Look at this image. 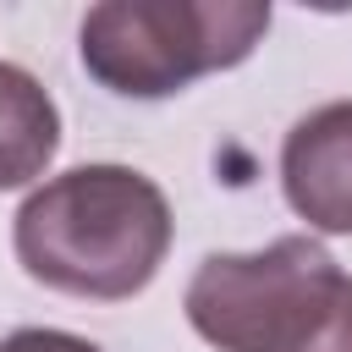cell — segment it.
Returning <instances> with one entry per match:
<instances>
[{
  "instance_id": "8992f818",
  "label": "cell",
  "mask_w": 352,
  "mask_h": 352,
  "mask_svg": "<svg viewBox=\"0 0 352 352\" xmlns=\"http://www.w3.org/2000/svg\"><path fill=\"white\" fill-rule=\"evenodd\" d=\"M0 352H104L94 346L88 336H72V330H50V324H22L0 341Z\"/></svg>"
},
{
  "instance_id": "5b68a950",
  "label": "cell",
  "mask_w": 352,
  "mask_h": 352,
  "mask_svg": "<svg viewBox=\"0 0 352 352\" xmlns=\"http://www.w3.org/2000/svg\"><path fill=\"white\" fill-rule=\"evenodd\" d=\"M60 148V110L50 88L28 72L0 60V192L28 187Z\"/></svg>"
},
{
  "instance_id": "277c9868",
  "label": "cell",
  "mask_w": 352,
  "mask_h": 352,
  "mask_svg": "<svg viewBox=\"0 0 352 352\" xmlns=\"http://www.w3.org/2000/svg\"><path fill=\"white\" fill-rule=\"evenodd\" d=\"M280 187L297 220L352 236V99L308 110L280 143Z\"/></svg>"
},
{
  "instance_id": "6da1fadb",
  "label": "cell",
  "mask_w": 352,
  "mask_h": 352,
  "mask_svg": "<svg viewBox=\"0 0 352 352\" xmlns=\"http://www.w3.org/2000/svg\"><path fill=\"white\" fill-rule=\"evenodd\" d=\"M170 231V204L143 170L72 165L22 198L11 242L22 270L50 292L121 302L160 275Z\"/></svg>"
},
{
  "instance_id": "3957f363",
  "label": "cell",
  "mask_w": 352,
  "mask_h": 352,
  "mask_svg": "<svg viewBox=\"0 0 352 352\" xmlns=\"http://www.w3.org/2000/svg\"><path fill=\"white\" fill-rule=\"evenodd\" d=\"M264 28V0H104L82 16L77 50L99 88L165 99L204 72L242 66Z\"/></svg>"
},
{
  "instance_id": "7a4b0ae2",
  "label": "cell",
  "mask_w": 352,
  "mask_h": 352,
  "mask_svg": "<svg viewBox=\"0 0 352 352\" xmlns=\"http://www.w3.org/2000/svg\"><path fill=\"white\" fill-rule=\"evenodd\" d=\"M182 308L220 352H352V275L314 236L209 253Z\"/></svg>"
}]
</instances>
